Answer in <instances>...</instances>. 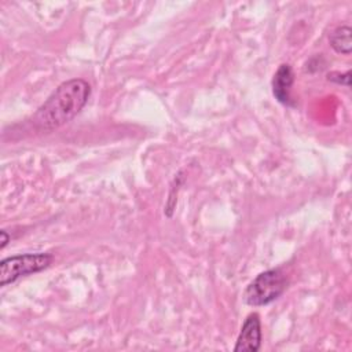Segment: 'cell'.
<instances>
[{
  "mask_svg": "<svg viewBox=\"0 0 352 352\" xmlns=\"http://www.w3.org/2000/svg\"><path fill=\"white\" fill-rule=\"evenodd\" d=\"M351 28L344 25L336 28L330 36H329V43L330 47L337 52L342 55H349L352 51V40H351Z\"/></svg>",
  "mask_w": 352,
  "mask_h": 352,
  "instance_id": "obj_6",
  "label": "cell"
},
{
  "mask_svg": "<svg viewBox=\"0 0 352 352\" xmlns=\"http://www.w3.org/2000/svg\"><path fill=\"white\" fill-rule=\"evenodd\" d=\"M293 82L294 73L292 66L287 63H282L272 78V94L279 103L286 106H294V100L290 94Z\"/></svg>",
  "mask_w": 352,
  "mask_h": 352,
  "instance_id": "obj_5",
  "label": "cell"
},
{
  "mask_svg": "<svg viewBox=\"0 0 352 352\" xmlns=\"http://www.w3.org/2000/svg\"><path fill=\"white\" fill-rule=\"evenodd\" d=\"M287 287V278L280 268L260 272L245 289L243 301L252 307H261L275 301Z\"/></svg>",
  "mask_w": 352,
  "mask_h": 352,
  "instance_id": "obj_2",
  "label": "cell"
},
{
  "mask_svg": "<svg viewBox=\"0 0 352 352\" xmlns=\"http://www.w3.org/2000/svg\"><path fill=\"white\" fill-rule=\"evenodd\" d=\"M8 241H10V236H8V234L6 232V231H1V249H4L6 248V245L8 243Z\"/></svg>",
  "mask_w": 352,
  "mask_h": 352,
  "instance_id": "obj_8",
  "label": "cell"
},
{
  "mask_svg": "<svg viewBox=\"0 0 352 352\" xmlns=\"http://www.w3.org/2000/svg\"><path fill=\"white\" fill-rule=\"evenodd\" d=\"M54 256L50 253H25L3 258L0 263V286L14 283L21 276L40 272L51 265Z\"/></svg>",
  "mask_w": 352,
  "mask_h": 352,
  "instance_id": "obj_3",
  "label": "cell"
},
{
  "mask_svg": "<svg viewBox=\"0 0 352 352\" xmlns=\"http://www.w3.org/2000/svg\"><path fill=\"white\" fill-rule=\"evenodd\" d=\"M91 85L82 78L62 82L47 98L32 117V124L38 131H54L72 121L88 103Z\"/></svg>",
  "mask_w": 352,
  "mask_h": 352,
  "instance_id": "obj_1",
  "label": "cell"
},
{
  "mask_svg": "<svg viewBox=\"0 0 352 352\" xmlns=\"http://www.w3.org/2000/svg\"><path fill=\"white\" fill-rule=\"evenodd\" d=\"M261 320L258 314L252 312L246 316L241 331L238 334L234 351L242 352V351H250L257 352L261 348Z\"/></svg>",
  "mask_w": 352,
  "mask_h": 352,
  "instance_id": "obj_4",
  "label": "cell"
},
{
  "mask_svg": "<svg viewBox=\"0 0 352 352\" xmlns=\"http://www.w3.org/2000/svg\"><path fill=\"white\" fill-rule=\"evenodd\" d=\"M327 80L331 81V82H336V84H338V85L349 87V82H351V72L348 70V72H345V73H340V72L329 73Z\"/></svg>",
  "mask_w": 352,
  "mask_h": 352,
  "instance_id": "obj_7",
  "label": "cell"
}]
</instances>
